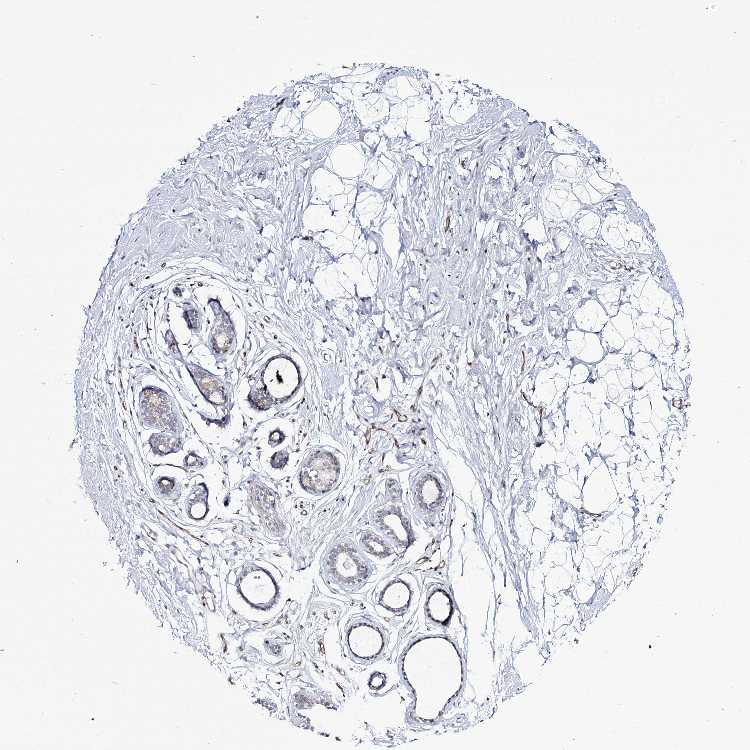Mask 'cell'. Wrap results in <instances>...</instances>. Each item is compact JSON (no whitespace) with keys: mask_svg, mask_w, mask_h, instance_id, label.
Segmentation results:
<instances>
[{"mask_svg":"<svg viewBox=\"0 0 750 750\" xmlns=\"http://www.w3.org/2000/svg\"><path fill=\"white\" fill-rule=\"evenodd\" d=\"M228 601L243 619L269 623L282 612L289 598V585L281 573L249 567L229 581Z\"/></svg>","mask_w":750,"mask_h":750,"instance_id":"1","label":"cell"},{"mask_svg":"<svg viewBox=\"0 0 750 750\" xmlns=\"http://www.w3.org/2000/svg\"><path fill=\"white\" fill-rule=\"evenodd\" d=\"M602 463V458L599 455L592 456V459L590 460V465L593 468L599 467V465Z\"/></svg>","mask_w":750,"mask_h":750,"instance_id":"4","label":"cell"},{"mask_svg":"<svg viewBox=\"0 0 750 750\" xmlns=\"http://www.w3.org/2000/svg\"><path fill=\"white\" fill-rule=\"evenodd\" d=\"M419 598L417 583L395 576L371 588L368 603L381 618L397 629L413 614Z\"/></svg>","mask_w":750,"mask_h":750,"instance_id":"3","label":"cell"},{"mask_svg":"<svg viewBox=\"0 0 750 750\" xmlns=\"http://www.w3.org/2000/svg\"><path fill=\"white\" fill-rule=\"evenodd\" d=\"M396 631L369 603L352 606L338 623L342 655L352 664L372 665L389 653L396 640Z\"/></svg>","mask_w":750,"mask_h":750,"instance_id":"2","label":"cell"}]
</instances>
